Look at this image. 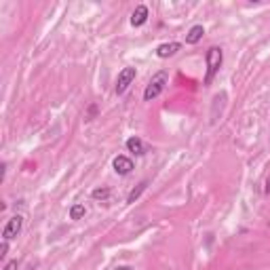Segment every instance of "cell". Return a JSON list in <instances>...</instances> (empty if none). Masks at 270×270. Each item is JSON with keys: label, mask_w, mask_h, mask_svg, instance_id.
<instances>
[{"label": "cell", "mask_w": 270, "mask_h": 270, "mask_svg": "<svg viewBox=\"0 0 270 270\" xmlns=\"http://www.w3.org/2000/svg\"><path fill=\"white\" fill-rule=\"evenodd\" d=\"M148 17H150L148 6L146 4H137L135 6V11L131 13V25L133 28H141V25L148 21Z\"/></svg>", "instance_id": "8992f818"}, {"label": "cell", "mask_w": 270, "mask_h": 270, "mask_svg": "<svg viewBox=\"0 0 270 270\" xmlns=\"http://www.w3.org/2000/svg\"><path fill=\"white\" fill-rule=\"evenodd\" d=\"M264 190H266V194H270V177L266 179V186H264Z\"/></svg>", "instance_id": "5bb4252c"}, {"label": "cell", "mask_w": 270, "mask_h": 270, "mask_svg": "<svg viewBox=\"0 0 270 270\" xmlns=\"http://www.w3.org/2000/svg\"><path fill=\"white\" fill-rule=\"evenodd\" d=\"M2 270H17V260H11V262H8Z\"/></svg>", "instance_id": "4fadbf2b"}, {"label": "cell", "mask_w": 270, "mask_h": 270, "mask_svg": "<svg viewBox=\"0 0 270 270\" xmlns=\"http://www.w3.org/2000/svg\"><path fill=\"white\" fill-rule=\"evenodd\" d=\"M85 213H87V207H85V205H80V203H76V205H72V207H70V218H72V220L85 218Z\"/></svg>", "instance_id": "7c38bea8"}, {"label": "cell", "mask_w": 270, "mask_h": 270, "mask_svg": "<svg viewBox=\"0 0 270 270\" xmlns=\"http://www.w3.org/2000/svg\"><path fill=\"white\" fill-rule=\"evenodd\" d=\"M167 83H169L167 72H156V74L150 78V83L146 85V89H143V100H146V102L156 100V97L165 91Z\"/></svg>", "instance_id": "7a4b0ae2"}, {"label": "cell", "mask_w": 270, "mask_h": 270, "mask_svg": "<svg viewBox=\"0 0 270 270\" xmlns=\"http://www.w3.org/2000/svg\"><path fill=\"white\" fill-rule=\"evenodd\" d=\"M116 270H133V268H131V266H119Z\"/></svg>", "instance_id": "9a60e30c"}, {"label": "cell", "mask_w": 270, "mask_h": 270, "mask_svg": "<svg viewBox=\"0 0 270 270\" xmlns=\"http://www.w3.org/2000/svg\"><path fill=\"white\" fill-rule=\"evenodd\" d=\"M205 61H207V74H205V85H211L215 74L220 72L222 68V61H224V53L220 47H209L205 53Z\"/></svg>", "instance_id": "6da1fadb"}, {"label": "cell", "mask_w": 270, "mask_h": 270, "mask_svg": "<svg viewBox=\"0 0 270 270\" xmlns=\"http://www.w3.org/2000/svg\"><path fill=\"white\" fill-rule=\"evenodd\" d=\"M146 188H148V179H143V182H139V184H137V188H133V190L129 192L127 203H135V201H137L139 196H141V192L146 190Z\"/></svg>", "instance_id": "8fae6325"}, {"label": "cell", "mask_w": 270, "mask_h": 270, "mask_svg": "<svg viewBox=\"0 0 270 270\" xmlns=\"http://www.w3.org/2000/svg\"><path fill=\"white\" fill-rule=\"evenodd\" d=\"M110 194H112V190L108 186H100V188H95V190L91 192V196L95 201H102V203H106L108 199H110Z\"/></svg>", "instance_id": "30bf717a"}, {"label": "cell", "mask_w": 270, "mask_h": 270, "mask_svg": "<svg viewBox=\"0 0 270 270\" xmlns=\"http://www.w3.org/2000/svg\"><path fill=\"white\" fill-rule=\"evenodd\" d=\"M127 150L131 152V154H135V156L146 154V146H143V141L139 137H129L127 139Z\"/></svg>", "instance_id": "ba28073f"}, {"label": "cell", "mask_w": 270, "mask_h": 270, "mask_svg": "<svg viewBox=\"0 0 270 270\" xmlns=\"http://www.w3.org/2000/svg\"><path fill=\"white\" fill-rule=\"evenodd\" d=\"M112 167H114V171H116L119 175H129L131 171H133V160H131L129 156L121 154V156H116V158L112 160Z\"/></svg>", "instance_id": "5b68a950"}, {"label": "cell", "mask_w": 270, "mask_h": 270, "mask_svg": "<svg viewBox=\"0 0 270 270\" xmlns=\"http://www.w3.org/2000/svg\"><path fill=\"white\" fill-rule=\"evenodd\" d=\"M21 228H23V218L21 215H13V218L6 222L4 230H2V239L4 241H13L21 232Z\"/></svg>", "instance_id": "277c9868"}, {"label": "cell", "mask_w": 270, "mask_h": 270, "mask_svg": "<svg viewBox=\"0 0 270 270\" xmlns=\"http://www.w3.org/2000/svg\"><path fill=\"white\" fill-rule=\"evenodd\" d=\"M135 76H137V72H135V68H123L119 72V78H116V93L123 95L127 89L131 87V83L135 80Z\"/></svg>", "instance_id": "3957f363"}, {"label": "cell", "mask_w": 270, "mask_h": 270, "mask_svg": "<svg viewBox=\"0 0 270 270\" xmlns=\"http://www.w3.org/2000/svg\"><path fill=\"white\" fill-rule=\"evenodd\" d=\"M203 34H205L203 25H194V28H190V32L186 34V42H188V44H196V42L203 38Z\"/></svg>", "instance_id": "9c48e42d"}, {"label": "cell", "mask_w": 270, "mask_h": 270, "mask_svg": "<svg viewBox=\"0 0 270 270\" xmlns=\"http://www.w3.org/2000/svg\"><path fill=\"white\" fill-rule=\"evenodd\" d=\"M179 49H182V44L179 42H165V44H160V47H156V55L160 59H167L171 55H175Z\"/></svg>", "instance_id": "52a82bcc"}]
</instances>
